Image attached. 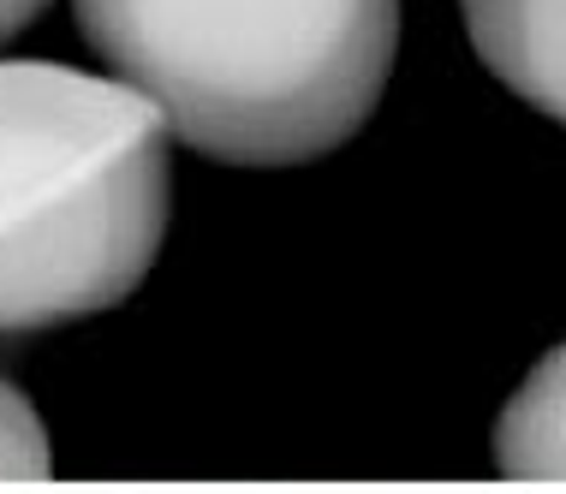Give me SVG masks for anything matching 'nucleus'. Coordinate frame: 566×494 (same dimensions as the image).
<instances>
[{
    "mask_svg": "<svg viewBox=\"0 0 566 494\" xmlns=\"http://www.w3.org/2000/svg\"><path fill=\"white\" fill-rule=\"evenodd\" d=\"M72 12L102 66L227 167L340 149L400 54V0H72Z\"/></svg>",
    "mask_w": 566,
    "mask_h": 494,
    "instance_id": "nucleus-1",
    "label": "nucleus"
},
{
    "mask_svg": "<svg viewBox=\"0 0 566 494\" xmlns=\"http://www.w3.org/2000/svg\"><path fill=\"white\" fill-rule=\"evenodd\" d=\"M167 214L174 132L144 90L66 60H0V334L132 298Z\"/></svg>",
    "mask_w": 566,
    "mask_h": 494,
    "instance_id": "nucleus-2",
    "label": "nucleus"
},
{
    "mask_svg": "<svg viewBox=\"0 0 566 494\" xmlns=\"http://www.w3.org/2000/svg\"><path fill=\"white\" fill-rule=\"evenodd\" d=\"M459 7L483 66L543 119L566 126V0H459Z\"/></svg>",
    "mask_w": 566,
    "mask_h": 494,
    "instance_id": "nucleus-3",
    "label": "nucleus"
},
{
    "mask_svg": "<svg viewBox=\"0 0 566 494\" xmlns=\"http://www.w3.org/2000/svg\"><path fill=\"white\" fill-rule=\"evenodd\" d=\"M495 471L513 483H566V339L501 406Z\"/></svg>",
    "mask_w": 566,
    "mask_h": 494,
    "instance_id": "nucleus-4",
    "label": "nucleus"
},
{
    "mask_svg": "<svg viewBox=\"0 0 566 494\" xmlns=\"http://www.w3.org/2000/svg\"><path fill=\"white\" fill-rule=\"evenodd\" d=\"M54 476V441L36 406L0 376V483H42Z\"/></svg>",
    "mask_w": 566,
    "mask_h": 494,
    "instance_id": "nucleus-5",
    "label": "nucleus"
},
{
    "mask_svg": "<svg viewBox=\"0 0 566 494\" xmlns=\"http://www.w3.org/2000/svg\"><path fill=\"white\" fill-rule=\"evenodd\" d=\"M49 7V0H0V42H12L19 30L36 19V12Z\"/></svg>",
    "mask_w": 566,
    "mask_h": 494,
    "instance_id": "nucleus-6",
    "label": "nucleus"
}]
</instances>
